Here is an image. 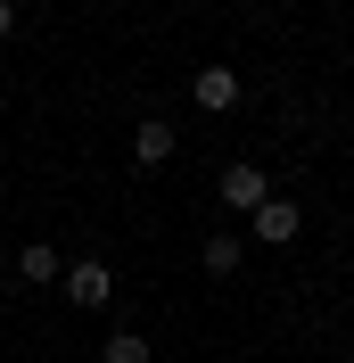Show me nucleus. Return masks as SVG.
<instances>
[{
    "instance_id": "20e7f679",
    "label": "nucleus",
    "mask_w": 354,
    "mask_h": 363,
    "mask_svg": "<svg viewBox=\"0 0 354 363\" xmlns=\"http://www.w3.org/2000/svg\"><path fill=\"white\" fill-rule=\"evenodd\" d=\"M165 157H173V124H165V116H140V124H132V165L156 174Z\"/></svg>"
},
{
    "instance_id": "7ed1b4c3",
    "label": "nucleus",
    "mask_w": 354,
    "mask_h": 363,
    "mask_svg": "<svg viewBox=\"0 0 354 363\" xmlns=\"http://www.w3.org/2000/svg\"><path fill=\"white\" fill-rule=\"evenodd\" d=\"M264 199H272V182H264V165H256V157L222 165V206H231V215H256Z\"/></svg>"
},
{
    "instance_id": "1a4fd4ad",
    "label": "nucleus",
    "mask_w": 354,
    "mask_h": 363,
    "mask_svg": "<svg viewBox=\"0 0 354 363\" xmlns=\"http://www.w3.org/2000/svg\"><path fill=\"white\" fill-rule=\"evenodd\" d=\"M8 33H17V9H8V0H0V42H8Z\"/></svg>"
},
{
    "instance_id": "423d86ee",
    "label": "nucleus",
    "mask_w": 354,
    "mask_h": 363,
    "mask_svg": "<svg viewBox=\"0 0 354 363\" xmlns=\"http://www.w3.org/2000/svg\"><path fill=\"white\" fill-rule=\"evenodd\" d=\"M58 272H67V256L50 248V240H25V248H17V281H33V289H50Z\"/></svg>"
},
{
    "instance_id": "39448f33",
    "label": "nucleus",
    "mask_w": 354,
    "mask_h": 363,
    "mask_svg": "<svg viewBox=\"0 0 354 363\" xmlns=\"http://www.w3.org/2000/svg\"><path fill=\"white\" fill-rule=\"evenodd\" d=\"M190 91H198L206 116H231V108H239V74H231V67H198V83H190Z\"/></svg>"
},
{
    "instance_id": "f257e3e1",
    "label": "nucleus",
    "mask_w": 354,
    "mask_h": 363,
    "mask_svg": "<svg viewBox=\"0 0 354 363\" xmlns=\"http://www.w3.org/2000/svg\"><path fill=\"white\" fill-rule=\"evenodd\" d=\"M58 281H67V306H83V314H99V306H115V272L99 264V256H74V264L58 272Z\"/></svg>"
},
{
    "instance_id": "0eeeda50",
    "label": "nucleus",
    "mask_w": 354,
    "mask_h": 363,
    "mask_svg": "<svg viewBox=\"0 0 354 363\" xmlns=\"http://www.w3.org/2000/svg\"><path fill=\"white\" fill-rule=\"evenodd\" d=\"M239 256H247V248H239V231H206V248H198V264L215 272V281H231V272H239Z\"/></svg>"
},
{
    "instance_id": "6e6552de",
    "label": "nucleus",
    "mask_w": 354,
    "mask_h": 363,
    "mask_svg": "<svg viewBox=\"0 0 354 363\" xmlns=\"http://www.w3.org/2000/svg\"><path fill=\"white\" fill-rule=\"evenodd\" d=\"M99 363H156V347L140 339V330H115V339L99 347Z\"/></svg>"
},
{
    "instance_id": "f03ea898",
    "label": "nucleus",
    "mask_w": 354,
    "mask_h": 363,
    "mask_svg": "<svg viewBox=\"0 0 354 363\" xmlns=\"http://www.w3.org/2000/svg\"><path fill=\"white\" fill-rule=\"evenodd\" d=\"M297 231H305V206H297V199H280V190H272V199L247 215V240H264V248H288Z\"/></svg>"
}]
</instances>
